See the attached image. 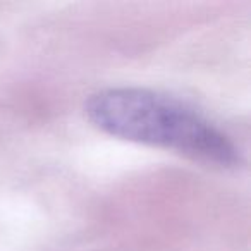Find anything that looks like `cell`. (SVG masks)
Returning <instances> with one entry per match:
<instances>
[{"instance_id": "6da1fadb", "label": "cell", "mask_w": 251, "mask_h": 251, "mask_svg": "<svg viewBox=\"0 0 251 251\" xmlns=\"http://www.w3.org/2000/svg\"><path fill=\"white\" fill-rule=\"evenodd\" d=\"M84 114L95 127L121 140L167 148L220 167L239 162L236 147L222 131L182 101L157 91H98L88 98Z\"/></svg>"}]
</instances>
